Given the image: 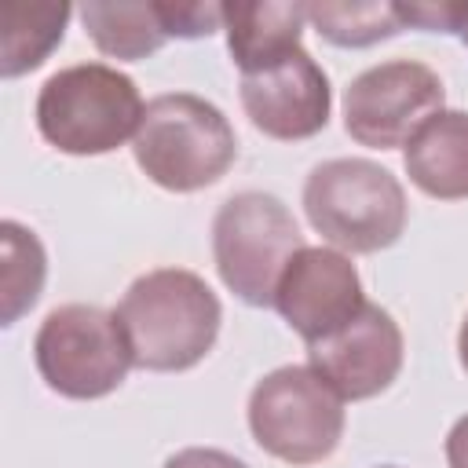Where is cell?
I'll use <instances>...</instances> for the list:
<instances>
[{"label":"cell","instance_id":"obj_23","mask_svg":"<svg viewBox=\"0 0 468 468\" xmlns=\"http://www.w3.org/2000/svg\"><path fill=\"white\" fill-rule=\"evenodd\" d=\"M380 468H395V464H380Z\"/></svg>","mask_w":468,"mask_h":468},{"label":"cell","instance_id":"obj_17","mask_svg":"<svg viewBox=\"0 0 468 468\" xmlns=\"http://www.w3.org/2000/svg\"><path fill=\"white\" fill-rule=\"evenodd\" d=\"M307 22L336 48H369L406 29L399 4H307Z\"/></svg>","mask_w":468,"mask_h":468},{"label":"cell","instance_id":"obj_10","mask_svg":"<svg viewBox=\"0 0 468 468\" xmlns=\"http://www.w3.org/2000/svg\"><path fill=\"white\" fill-rule=\"evenodd\" d=\"M402 355H406L402 329L377 303H366L333 336L307 344L311 369L344 402H362V399L388 391L402 369Z\"/></svg>","mask_w":468,"mask_h":468},{"label":"cell","instance_id":"obj_13","mask_svg":"<svg viewBox=\"0 0 468 468\" xmlns=\"http://www.w3.org/2000/svg\"><path fill=\"white\" fill-rule=\"evenodd\" d=\"M307 26V4H223V29L234 66L245 73H260L292 51H300V37Z\"/></svg>","mask_w":468,"mask_h":468},{"label":"cell","instance_id":"obj_19","mask_svg":"<svg viewBox=\"0 0 468 468\" xmlns=\"http://www.w3.org/2000/svg\"><path fill=\"white\" fill-rule=\"evenodd\" d=\"M165 468H249L241 457L216 446H186L165 461Z\"/></svg>","mask_w":468,"mask_h":468},{"label":"cell","instance_id":"obj_6","mask_svg":"<svg viewBox=\"0 0 468 468\" xmlns=\"http://www.w3.org/2000/svg\"><path fill=\"white\" fill-rule=\"evenodd\" d=\"M249 431L285 464H318L344 439V399L311 366H278L249 395Z\"/></svg>","mask_w":468,"mask_h":468},{"label":"cell","instance_id":"obj_15","mask_svg":"<svg viewBox=\"0 0 468 468\" xmlns=\"http://www.w3.org/2000/svg\"><path fill=\"white\" fill-rule=\"evenodd\" d=\"M69 15H73L69 4H4L0 7V33H4L0 73L22 77L37 69L62 44Z\"/></svg>","mask_w":468,"mask_h":468},{"label":"cell","instance_id":"obj_21","mask_svg":"<svg viewBox=\"0 0 468 468\" xmlns=\"http://www.w3.org/2000/svg\"><path fill=\"white\" fill-rule=\"evenodd\" d=\"M457 355H461V366H464V373H468V314H464V322H461V329H457Z\"/></svg>","mask_w":468,"mask_h":468},{"label":"cell","instance_id":"obj_14","mask_svg":"<svg viewBox=\"0 0 468 468\" xmlns=\"http://www.w3.org/2000/svg\"><path fill=\"white\" fill-rule=\"evenodd\" d=\"M77 15H80L91 44L110 58L135 62V58L154 55L168 40L161 15H157V0H150V4H80Z\"/></svg>","mask_w":468,"mask_h":468},{"label":"cell","instance_id":"obj_4","mask_svg":"<svg viewBox=\"0 0 468 468\" xmlns=\"http://www.w3.org/2000/svg\"><path fill=\"white\" fill-rule=\"evenodd\" d=\"M307 223L340 252H380L406 230L402 183L369 157H333L303 183Z\"/></svg>","mask_w":468,"mask_h":468},{"label":"cell","instance_id":"obj_2","mask_svg":"<svg viewBox=\"0 0 468 468\" xmlns=\"http://www.w3.org/2000/svg\"><path fill=\"white\" fill-rule=\"evenodd\" d=\"M132 154L161 190L194 194L230 172L238 135L216 102L190 91H168L146 102Z\"/></svg>","mask_w":468,"mask_h":468},{"label":"cell","instance_id":"obj_22","mask_svg":"<svg viewBox=\"0 0 468 468\" xmlns=\"http://www.w3.org/2000/svg\"><path fill=\"white\" fill-rule=\"evenodd\" d=\"M464 44H468V4H461V11H457V29H453Z\"/></svg>","mask_w":468,"mask_h":468},{"label":"cell","instance_id":"obj_16","mask_svg":"<svg viewBox=\"0 0 468 468\" xmlns=\"http://www.w3.org/2000/svg\"><path fill=\"white\" fill-rule=\"evenodd\" d=\"M0 322L15 325L37 300L48 278V256L40 238L15 223L4 219L0 223Z\"/></svg>","mask_w":468,"mask_h":468},{"label":"cell","instance_id":"obj_3","mask_svg":"<svg viewBox=\"0 0 468 468\" xmlns=\"http://www.w3.org/2000/svg\"><path fill=\"white\" fill-rule=\"evenodd\" d=\"M146 102L128 73L106 62H77L51 73L37 95V132L58 154L99 157L135 139Z\"/></svg>","mask_w":468,"mask_h":468},{"label":"cell","instance_id":"obj_18","mask_svg":"<svg viewBox=\"0 0 468 468\" xmlns=\"http://www.w3.org/2000/svg\"><path fill=\"white\" fill-rule=\"evenodd\" d=\"M157 15L168 37L197 40L223 26V4H194V0H157Z\"/></svg>","mask_w":468,"mask_h":468},{"label":"cell","instance_id":"obj_1","mask_svg":"<svg viewBox=\"0 0 468 468\" xmlns=\"http://www.w3.org/2000/svg\"><path fill=\"white\" fill-rule=\"evenodd\" d=\"M113 318L139 369L183 373L212 351L223 307L201 274L183 267H157L128 285Z\"/></svg>","mask_w":468,"mask_h":468},{"label":"cell","instance_id":"obj_7","mask_svg":"<svg viewBox=\"0 0 468 468\" xmlns=\"http://www.w3.org/2000/svg\"><path fill=\"white\" fill-rule=\"evenodd\" d=\"M40 380L66 399H102L128 377L132 347L113 318L95 303H62L48 311L33 336Z\"/></svg>","mask_w":468,"mask_h":468},{"label":"cell","instance_id":"obj_9","mask_svg":"<svg viewBox=\"0 0 468 468\" xmlns=\"http://www.w3.org/2000/svg\"><path fill=\"white\" fill-rule=\"evenodd\" d=\"M369 300L351 256L325 245H303L289 260L274 292V311L303 336V344L333 336Z\"/></svg>","mask_w":468,"mask_h":468},{"label":"cell","instance_id":"obj_11","mask_svg":"<svg viewBox=\"0 0 468 468\" xmlns=\"http://www.w3.org/2000/svg\"><path fill=\"white\" fill-rule=\"evenodd\" d=\"M241 110L271 139H311L329 124L333 88L325 69L300 48L289 58L241 77Z\"/></svg>","mask_w":468,"mask_h":468},{"label":"cell","instance_id":"obj_12","mask_svg":"<svg viewBox=\"0 0 468 468\" xmlns=\"http://www.w3.org/2000/svg\"><path fill=\"white\" fill-rule=\"evenodd\" d=\"M410 183L439 201L468 197V110H439L402 150Z\"/></svg>","mask_w":468,"mask_h":468},{"label":"cell","instance_id":"obj_5","mask_svg":"<svg viewBox=\"0 0 468 468\" xmlns=\"http://www.w3.org/2000/svg\"><path fill=\"white\" fill-rule=\"evenodd\" d=\"M303 249V234L282 197L241 190L227 197L212 219V260L223 285L249 307H274L289 260Z\"/></svg>","mask_w":468,"mask_h":468},{"label":"cell","instance_id":"obj_20","mask_svg":"<svg viewBox=\"0 0 468 468\" xmlns=\"http://www.w3.org/2000/svg\"><path fill=\"white\" fill-rule=\"evenodd\" d=\"M446 464L450 468H468V413L461 420H453V428L446 431Z\"/></svg>","mask_w":468,"mask_h":468},{"label":"cell","instance_id":"obj_8","mask_svg":"<svg viewBox=\"0 0 468 468\" xmlns=\"http://www.w3.org/2000/svg\"><path fill=\"white\" fill-rule=\"evenodd\" d=\"M446 102L439 73L417 58H388L362 69L344 91V132L373 150L406 146Z\"/></svg>","mask_w":468,"mask_h":468}]
</instances>
